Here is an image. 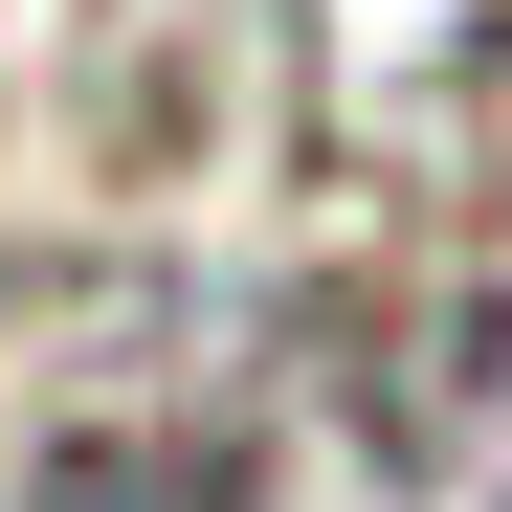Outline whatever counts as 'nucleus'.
I'll return each instance as SVG.
<instances>
[{
    "instance_id": "nucleus-1",
    "label": "nucleus",
    "mask_w": 512,
    "mask_h": 512,
    "mask_svg": "<svg viewBox=\"0 0 512 512\" xmlns=\"http://www.w3.org/2000/svg\"><path fill=\"white\" fill-rule=\"evenodd\" d=\"M23 512H268V490H245V446H201V423H179V446L134 423V446H90V468H45Z\"/></svg>"
}]
</instances>
